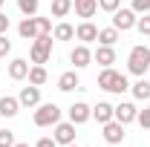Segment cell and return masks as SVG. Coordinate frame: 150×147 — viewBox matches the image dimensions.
Wrapping results in <instances>:
<instances>
[{
    "label": "cell",
    "mask_w": 150,
    "mask_h": 147,
    "mask_svg": "<svg viewBox=\"0 0 150 147\" xmlns=\"http://www.w3.org/2000/svg\"><path fill=\"white\" fill-rule=\"evenodd\" d=\"M98 87L104 92H112V95H121V92L130 90V81H127V75L118 72V69H112V66H104L101 72H98Z\"/></svg>",
    "instance_id": "1"
},
{
    "label": "cell",
    "mask_w": 150,
    "mask_h": 147,
    "mask_svg": "<svg viewBox=\"0 0 150 147\" xmlns=\"http://www.w3.org/2000/svg\"><path fill=\"white\" fill-rule=\"evenodd\" d=\"M147 69H150V46L136 43L130 49V55H127V72L142 78V75H147Z\"/></svg>",
    "instance_id": "2"
},
{
    "label": "cell",
    "mask_w": 150,
    "mask_h": 147,
    "mask_svg": "<svg viewBox=\"0 0 150 147\" xmlns=\"http://www.w3.org/2000/svg\"><path fill=\"white\" fill-rule=\"evenodd\" d=\"M52 58V35H38L29 46V61L32 64H49Z\"/></svg>",
    "instance_id": "3"
},
{
    "label": "cell",
    "mask_w": 150,
    "mask_h": 147,
    "mask_svg": "<svg viewBox=\"0 0 150 147\" xmlns=\"http://www.w3.org/2000/svg\"><path fill=\"white\" fill-rule=\"evenodd\" d=\"M32 121H35V127H55L58 121H61V107L52 104V101L49 104H38Z\"/></svg>",
    "instance_id": "4"
},
{
    "label": "cell",
    "mask_w": 150,
    "mask_h": 147,
    "mask_svg": "<svg viewBox=\"0 0 150 147\" xmlns=\"http://www.w3.org/2000/svg\"><path fill=\"white\" fill-rule=\"evenodd\" d=\"M136 20H139V15L133 12V9H115L112 12V26L118 29V32H130V29H136Z\"/></svg>",
    "instance_id": "5"
},
{
    "label": "cell",
    "mask_w": 150,
    "mask_h": 147,
    "mask_svg": "<svg viewBox=\"0 0 150 147\" xmlns=\"http://www.w3.org/2000/svg\"><path fill=\"white\" fill-rule=\"evenodd\" d=\"M124 136H127V133H124V124H121V121H115V118L107 121V124H101V139H104L107 144H121V141H124Z\"/></svg>",
    "instance_id": "6"
},
{
    "label": "cell",
    "mask_w": 150,
    "mask_h": 147,
    "mask_svg": "<svg viewBox=\"0 0 150 147\" xmlns=\"http://www.w3.org/2000/svg\"><path fill=\"white\" fill-rule=\"evenodd\" d=\"M136 115H139V107H136L133 101H121V104H115V107H112V118H115V121H121L124 127H127L130 121H136Z\"/></svg>",
    "instance_id": "7"
},
{
    "label": "cell",
    "mask_w": 150,
    "mask_h": 147,
    "mask_svg": "<svg viewBox=\"0 0 150 147\" xmlns=\"http://www.w3.org/2000/svg\"><path fill=\"white\" fill-rule=\"evenodd\" d=\"M69 61L75 64V69H84V66H90V64H93V49H90V43H78V46H72Z\"/></svg>",
    "instance_id": "8"
},
{
    "label": "cell",
    "mask_w": 150,
    "mask_h": 147,
    "mask_svg": "<svg viewBox=\"0 0 150 147\" xmlns=\"http://www.w3.org/2000/svg\"><path fill=\"white\" fill-rule=\"evenodd\" d=\"M67 112H69V121H72L75 127H81V124H87V121L93 118V107H90V104H84V101H75Z\"/></svg>",
    "instance_id": "9"
},
{
    "label": "cell",
    "mask_w": 150,
    "mask_h": 147,
    "mask_svg": "<svg viewBox=\"0 0 150 147\" xmlns=\"http://www.w3.org/2000/svg\"><path fill=\"white\" fill-rule=\"evenodd\" d=\"M52 139L58 141V147H61V144H64V147L72 144V141H75V124H72V121H58Z\"/></svg>",
    "instance_id": "10"
},
{
    "label": "cell",
    "mask_w": 150,
    "mask_h": 147,
    "mask_svg": "<svg viewBox=\"0 0 150 147\" xmlns=\"http://www.w3.org/2000/svg\"><path fill=\"white\" fill-rule=\"evenodd\" d=\"M75 37L81 43H93V40H98V26H95L93 20H81L75 26Z\"/></svg>",
    "instance_id": "11"
},
{
    "label": "cell",
    "mask_w": 150,
    "mask_h": 147,
    "mask_svg": "<svg viewBox=\"0 0 150 147\" xmlns=\"http://www.w3.org/2000/svg\"><path fill=\"white\" fill-rule=\"evenodd\" d=\"M20 107H29V110H35L38 104H40V87H35V84H29V87H23L18 95Z\"/></svg>",
    "instance_id": "12"
},
{
    "label": "cell",
    "mask_w": 150,
    "mask_h": 147,
    "mask_svg": "<svg viewBox=\"0 0 150 147\" xmlns=\"http://www.w3.org/2000/svg\"><path fill=\"white\" fill-rule=\"evenodd\" d=\"M29 61L26 58H12L9 61V78L12 81H26V75H29Z\"/></svg>",
    "instance_id": "13"
},
{
    "label": "cell",
    "mask_w": 150,
    "mask_h": 147,
    "mask_svg": "<svg viewBox=\"0 0 150 147\" xmlns=\"http://www.w3.org/2000/svg\"><path fill=\"white\" fill-rule=\"evenodd\" d=\"M72 9L81 20H90L98 12V0H72Z\"/></svg>",
    "instance_id": "14"
},
{
    "label": "cell",
    "mask_w": 150,
    "mask_h": 147,
    "mask_svg": "<svg viewBox=\"0 0 150 147\" xmlns=\"http://www.w3.org/2000/svg\"><path fill=\"white\" fill-rule=\"evenodd\" d=\"M93 61H95V64H101V66H112V64H115V46H104V43H98V49L93 52Z\"/></svg>",
    "instance_id": "15"
},
{
    "label": "cell",
    "mask_w": 150,
    "mask_h": 147,
    "mask_svg": "<svg viewBox=\"0 0 150 147\" xmlns=\"http://www.w3.org/2000/svg\"><path fill=\"white\" fill-rule=\"evenodd\" d=\"M58 90H61V92H72V90H81V78H78V72H75V69L64 72L61 78H58Z\"/></svg>",
    "instance_id": "16"
},
{
    "label": "cell",
    "mask_w": 150,
    "mask_h": 147,
    "mask_svg": "<svg viewBox=\"0 0 150 147\" xmlns=\"http://www.w3.org/2000/svg\"><path fill=\"white\" fill-rule=\"evenodd\" d=\"M20 112V101L12 98V95H3L0 98V118H15Z\"/></svg>",
    "instance_id": "17"
},
{
    "label": "cell",
    "mask_w": 150,
    "mask_h": 147,
    "mask_svg": "<svg viewBox=\"0 0 150 147\" xmlns=\"http://www.w3.org/2000/svg\"><path fill=\"white\" fill-rule=\"evenodd\" d=\"M18 35L23 37V40H35L38 37V20L35 18H23L18 23Z\"/></svg>",
    "instance_id": "18"
},
{
    "label": "cell",
    "mask_w": 150,
    "mask_h": 147,
    "mask_svg": "<svg viewBox=\"0 0 150 147\" xmlns=\"http://www.w3.org/2000/svg\"><path fill=\"white\" fill-rule=\"evenodd\" d=\"M26 78H29V84H35V87H43V84L49 81V72H46V66H43V64H32Z\"/></svg>",
    "instance_id": "19"
},
{
    "label": "cell",
    "mask_w": 150,
    "mask_h": 147,
    "mask_svg": "<svg viewBox=\"0 0 150 147\" xmlns=\"http://www.w3.org/2000/svg\"><path fill=\"white\" fill-rule=\"evenodd\" d=\"M93 118L98 121V124L112 121V104H110V101H98V104L93 107Z\"/></svg>",
    "instance_id": "20"
},
{
    "label": "cell",
    "mask_w": 150,
    "mask_h": 147,
    "mask_svg": "<svg viewBox=\"0 0 150 147\" xmlns=\"http://www.w3.org/2000/svg\"><path fill=\"white\" fill-rule=\"evenodd\" d=\"M130 92H133V98H139V101H147V98H150V81L142 75L136 84H130Z\"/></svg>",
    "instance_id": "21"
},
{
    "label": "cell",
    "mask_w": 150,
    "mask_h": 147,
    "mask_svg": "<svg viewBox=\"0 0 150 147\" xmlns=\"http://www.w3.org/2000/svg\"><path fill=\"white\" fill-rule=\"evenodd\" d=\"M118 37H121V32H118L115 26L98 29V43H104V46H115V43H118Z\"/></svg>",
    "instance_id": "22"
},
{
    "label": "cell",
    "mask_w": 150,
    "mask_h": 147,
    "mask_svg": "<svg viewBox=\"0 0 150 147\" xmlns=\"http://www.w3.org/2000/svg\"><path fill=\"white\" fill-rule=\"evenodd\" d=\"M52 37H55V40H72L75 37V26L67 23V20H61L55 29H52Z\"/></svg>",
    "instance_id": "23"
},
{
    "label": "cell",
    "mask_w": 150,
    "mask_h": 147,
    "mask_svg": "<svg viewBox=\"0 0 150 147\" xmlns=\"http://www.w3.org/2000/svg\"><path fill=\"white\" fill-rule=\"evenodd\" d=\"M18 9L23 18H35L38 9H40V0H18Z\"/></svg>",
    "instance_id": "24"
},
{
    "label": "cell",
    "mask_w": 150,
    "mask_h": 147,
    "mask_svg": "<svg viewBox=\"0 0 150 147\" xmlns=\"http://www.w3.org/2000/svg\"><path fill=\"white\" fill-rule=\"evenodd\" d=\"M72 12V0H52V18H67Z\"/></svg>",
    "instance_id": "25"
},
{
    "label": "cell",
    "mask_w": 150,
    "mask_h": 147,
    "mask_svg": "<svg viewBox=\"0 0 150 147\" xmlns=\"http://www.w3.org/2000/svg\"><path fill=\"white\" fill-rule=\"evenodd\" d=\"M98 9L107 12V15H112L115 9H121V0H98Z\"/></svg>",
    "instance_id": "26"
},
{
    "label": "cell",
    "mask_w": 150,
    "mask_h": 147,
    "mask_svg": "<svg viewBox=\"0 0 150 147\" xmlns=\"http://www.w3.org/2000/svg\"><path fill=\"white\" fill-rule=\"evenodd\" d=\"M15 133L12 130H0V147H15Z\"/></svg>",
    "instance_id": "27"
},
{
    "label": "cell",
    "mask_w": 150,
    "mask_h": 147,
    "mask_svg": "<svg viewBox=\"0 0 150 147\" xmlns=\"http://www.w3.org/2000/svg\"><path fill=\"white\" fill-rule=\"evenodd\" d=\"M136 29H139L142 35H150V15H139V20H136Z\"/></svg>",
    "instance_id": "28"
},
{
    "label": "cell",
    "mask_w": 150,
    "mask_h": 147,
    "mask_svg": "<svg viewBox=\"0 0 150 147\" xmlns=\"http://www.w3.org/2000/svg\"><path fill=\"white\" fill-rule=\"evenodd\" d=\"M136 121L142 124V130H150V107H144V110H139V115H136Z\"/></svg>",
    "instance_id": "29"
},
{
    "label": "cell",
    "mask_w": 150,
    "mask_h": 147,
    "mask_svg": "<svg viewBox=\"0 0 150 147\" xmlns=\"http://www.w3.org/2000/svg\"><path fill=\"white\" fill-rule=\"evenodd\" d=\"M136 15H147L150 12V0H133V6H130Z\"/></svg>",
    "instance_id": "30"
},
{
    "label": "cell",
    "mask_w": 150,
    "mask_h": 147,
    "mask_svg": "<svg viewBox=\"0 0 150 147\" xmlns=\"http://www.w3.org/2000/svg\"><path fill=\"white\" fill-rule=\"evenodd\" d=\"M9 52H12V40H9L6 35H0V58H6Z\"/></svg>",
    "instance_id": "31"
},
{
    "label": "cell",
    "mask_w": 150,
    "mask_h": 147,
    "mask_svg": "<svg viewBox=\"0 0 150 147\" xmlns=\"http://www.w3.org/2000/svg\"><path fill=\"white\" fill-rule=\"evenodd\" d=\"M35 147H58V141H55V139H49V136H43V139H38V141H35Z\"/></svg>",
    "instance_id": "32"
},
{
    "label": "cell",
    "mask_w": 150,
    "mask_h": 147,
    "mask_svg": "<svg viewBox=\"0 0 150 147\" xmlns=\"http://www.w3.org/2000/svg\"><path fill=\"white\" fill-rule=\"evenodd\" d=\"M6 32H9V15L0 12V35H6Z\"/></svg>",
    "instance_id": "33"
},
{
    "label": "cell",
    "mask_w": 150,
    "mask_h": 147,
    "mask_svg": "<svg viewBox=\"0 0 150 147\" xmlns=\"http://www.w3.org/2000/svg\"><path fill=\"white\" fill-rule=\"evenodd\" d=\"M15 147H29V144H26V141H20V144H15Z\"/></svg>",
    "instance_id": "34"
},
{
    "label": "cell",
    "mask_w": 150,
    "mask_h": 147,
    "mask_svg": "<svg viewBox=\"0 0 150 147\" xmlns=\"http://www.w3.org/2000/svg\"><path fill=\"white\" fill-rule=\"evenodd\" d=\"M3 6H6V0H0V9H3Z\"/></svg>",
    "instance_id": "35"
},
{
    "label": "cell",
    "mask_w": 150,
    "mask_h": 147,
    "mask_svg": "<svg viewBox=\"0 0 150 147\" xmlns=\"http://www.w3.org/2000/svg\"><path fill=\"white\" fill-rule=\"evenodd\" d=\"M67 147H78V144H75V141H72V144H67Z\"/></svg>",
    "instance_id": "36"
}]
</instances>
